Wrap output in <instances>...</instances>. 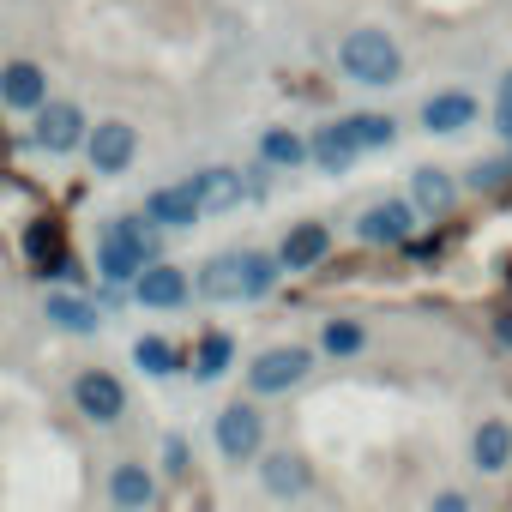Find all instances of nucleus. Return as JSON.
<instances>
[{
    "label": "nucleus",
    "instance_id": "nucleus-17",
    "mask_svg": "<svg viewBox=\"0 0 512 512\" xmlns=\"http://www.w3.org/2000/svg\"><path fill=\"white\" fill-rule=\"evenodd\" d=\"M0 103L37 115V109L49 103V79H43V67H37V61H13L7 73H0Z\"/></svg>",
    "mask_w": 512,
    "mask_h": 512
},
{
    "label": "nucleus",
    "instance_id": "nucleus-16",
    "mask_svg": "<svg viewBox=\"0 0 512 512\" xmlns=\"http://www.w3.org/2000/svg\"><path fill=\"white\" fill-rule=\"evenodd\" d=\"M145 217H151L157 229H193V223L205 217V205H199L193 181H175V187H157V193L145 199Z\"/></svg>",
    "mask_w": 512,
    "mask_h": 512
},
{
    "label": "nucleus",
    "instance_id": "nucleus-14",
    "mask_svg": "<svg viewBox=\"0 0 512 512\" xmlns=\"http://www.w3.org/2000/svg\"><path fill=\"white\" fill-rule=\"evenodd\" d=\"M43 320L55 326V332H73V338H91L97 326H103V308L85 296V290H49L43 296Z\"/></svg>",
    "mask_w": 512,
    "mask_h": 512
},
{
    "label": "nucleus",
    "instance_id": "nucleus-7",
    "mask_svg": "<svg viewBox=\"0 0 512 512\" xmlns=\"http://www.w3.org/2000/svg\"><path fill=\"white\" fill-rule=\"evenodd\" d=\"M253 470H260V488H266L272 500H284V506H290V500H308L314 482H320L314 464H308L296 446H266V458L253 464Z\"/></svg>",
    "mask_w": 512,
    "mask_h": 512
},
{
    "label": "nucleus",
    "instance_id": "nucleus-28",
    "mask_svg": "<svg viewBox=\"0 0 512 512\" xmlns=\"http://www.w3.org/2000/svg\"><path fill=\"white\" fill-rule=\"evenodd\" d=\"M163 512H211L205 482H199V476H193V482H175V488H169V500H163Z\"/></svg>",
    "mask_w": 512,
    "mask_h": 512
},
{
    "label": "nucleus",
    "instance_id": "nucleus-26",
    "mask_svg": "<svg viewBox=\"0 0 512 512\" xmlns=\"http://www.w3.org/2000/svg\"><path fill=\"white\" fill-rule=\"evenodd\" d=\"M344 127H350L356 151H386L398 139V121L392 115H344Z\"/></svg>",
    "mask_w": 512,
    "mask_h": 512
},
{
    "label": "nucleus",
    "instance_id": "nucleus-8",
    "mask_svg": "<svg viewBox=\"0 0 512 512\" xmlns=\"http://www.w3.org/2000/svg\"><path fill=\"white\" fill-rule=\"evenodd\" d=\"M103 500H109L115 512H151V506L163 500V482H157L151 464L121 458V464H109V476H103Z\"/></svg>",
    "mask_w": 512,
    "mask_h": 512
},
{
    "label": "nucleus",
    "instance_id": "nucleus-27",
    "mask_svg": "<svg viewBox=\"0 0 512 512\" xmlns=\"http://www.w3.org/2000/svg\"><path fill=\"white\" fill-rule=\"evenodd\" d=\"M157 464H163L169 488H175V482H193V446H187V434H163V446H157Z\"/></svg>",
    "mask_w": 512,
    "mask_h": 512
},
{
    "label": "nucleus",
    "instance_id": "nucleus-5",
    "mask_svg": "<svg viewBox=\"0 0 512 512\" xmlns=\"http://www.w3.org/2000/svg\"><path fill=\"white\" fill-rule=\"evenodd\" d=\"M338 61H344V79H356V85H398V73H404V55L386 31H350Z\"/></svg>",
    "mask_w": 512,
    "mask_h": 512
},
{
    "label": "nucleus",
    "instance_id": "nucleus-22",
    "mask_svg": "<svg viewBox=\"0 0 512 512\" xmlns=\"http://www.w3.org/2000/svg\"><path fill=\"white\" fill-rule=\"evenodd\" d=\"M229 368H235V338H229V332H217V326H211V332H199V344H193V362H187V374L211 386V380H223Z\"/></svg>",
    "mask_w": 512,
    "mask_h": 512
},
{
    "label": "nucleus",
    "instance_id": "nucleus-6",
    "mask_svg": "<svg viewBox=\"0 0 512 512\" xmlns=\"http://www.w3.org/2000/svg\"><path fill=\"white\" fill-rule=\"evenodd\" d=\"M73 410H79L91 428H115V422H127L133 398H127L121 374H109V368H85V374H73Z\"/></svg>",
    "mask_w": 512,
    "mask_h": 512
},
{
    "label": "nucleus",
    "instance_id": "nucleus-10",
    "mask_svg": "<svg viewBox=\"0 0 512 512\" xmlns=\"http://www.w3.org/2000/svg\"><path fill=\"white\" fill-rule=\"evenodd\" d=\"M470 470L476 476H506L512 470V416H482L470 428Z\"/></svg>",
    "mask_w": 512,
    "mask_h": 512
},
{
    "label": "nucleus",
    "instance_id": "nucleus-13",
    "mask_svg": "<svg viewBox=\"0 0 512 512\" xmlns=\"http://www.w3.org/2000/svg\"><path fill=\"white\" fill-rule=\"evenodd\" d=\"M187 296H193V278L181 272V266H151L139 284H133V302L139 308H157V314H175V308H187Z\"/></svg>",
    "mask_w": 512,
    "mask_h": 512
},
{
    "label": "nucleus",
    "instance_id": "nucleus-29",
    "mask_svg": "<svg viewBox=\"0 0 512 512\" xmlns=\"http://www.w3.org/2000/svg\"><path fill=\"white\" fill-rule=\"evenodd\" d=\"M506 181H512V163H500V157H482V163L470 169V187H476V193H500Z\"/></svg>",
    "mask_w": 512,
    "mask_h": 512
},
{
    "label": "nucleus",
    "instance_id": "nucleus-21",
    "mask_svg": "<svg viewBox=\"0 0 512 512\" xmlns=\"http://www.w3.org/2000/svg\"><path fill=\"white\" fill-rule=\"evenodd\" d=\"M410 205H416V211H428V217H446V211L458 205V181H452L446 169H434V163H428V169H416V175H410Z\"/></svg>",
    "mask_w": 512,
    "mask_h": 512
},
{
    "label": "nucleus",
    "instance_id": "nucleus-15",
    "mask_svg": "<svg viewBox=\"0 0 512 512\" xmlns=\"http://www.w3.org/2000/svg\"><path fill=\"white\" fill-rule=\"evenodd\" d=\"M332 253V229L326 223H290V235L278 241V266L284 272H314Z\"/></svg>",
    "mask_w": 512,
    "mask_h": 512
},
{
    "label": "nucleus",
    "instance_id": "nucleus-31",
    "mask_svg": "<svg viewBox=\"0 0 512 512\" xmlns=\"http://www.w3.org/2000/svg\"><path fill=\"white\" fill-rule=\"evenodd\" d=\"M494 121H500V133L512 139V73H506V85H500V109H494Z\"/></svg>",
    "mask_w": 512,
    "mask_h": 512
},
{
    "label": "nucleus",
    "instance_id": "nucleus-3",
    "mask_svg": "<svg viewBox=\"0 0 512 512\" xmlns=\"http://www.w3.org/2000/svg\"><path fill=\"white\" fill-rule=\"evenodd\" d=\"M211 446L229 470H247L253 458H266V410L253 398H229L217 416H211Z\"/></svg>",
    "mask_w": 512,
    "mask_h": 512
},
{
    "label": "nucleus",
    "instance_id": "nucleus-23",
    "mask_svg": "<svg viewBox=\"0 0 512 512\" xmlns=\"http://www.w3.org/2000/svg\"><path fill=\"white\" fill-rule=\"evenodd\" d=\"M193 356L181 350V344H169V338H157V332H145L139 344H133V368L139 374H151V380H169V374H181Z\"/></svg>",
    "mask_w": 512,
    "mask_h": 512
},
{
    "label": "nucleus",
    "instance_id": "nucleus-11",
    "mask_svg": "<svg viewBox=\"0 0 512 512\" xmlns=\"http://www.w3.org/2000/svg\"><path fill=\"white\" fill-rule=\"evenodd\" d=\"M31 139L43 145V151H73V145H85L91 139V127H85V109L79 103H43L37 109V127H31Z\"/></svg>",
    "mask_w": 512,
    "mask_h": 512
},
{
    "label": "nucleus",
    "instance_id": "nucleus-32",
    "mask_svg": "<svg viewBox=\"0 0 512 512\" xmlns=\"http://www.w3.org/2000/svg\"><path fill=\"white\" fill-rule=\"evenodd\" d=\"M494 338H500V344H512V314H500V320H494Z\"/></svg>",
    "mask_w": 512,
    "mask_h": 512
},
{
    "label": "nucleus",
    "instance_id": "nucleus-25",
    "mask_svg": "<svg viewBox=\"0 0 512 512\" xmlns=\"http://www.w3.org/2000/svg\"><path fill=\"white\" fill-rule=\"evenodd\" d=\"M260 163L266 169H296V163H308V145L296 133H284V127H266L260 133Z\"/></svg>",
    "mask_w": 512,
    "mask_h": 512
},
{
    "label": "nucleus",
    "instance_id": "nucleus-4",
    "mask_svg": "<svg viewBox=\"0 0 512 512\" xmlns=\"http://www.w3.org/2000/svg\"><path fill=\"white\" fill-rule=\"evenodd\" d=\"M308 374H314V350H308V344H266L260 356L247 362V398H253V404L284 398V392H296Z\"/></svg>",
    "mask_w": 512,
    "mask_h": 512
},
{
    "label": "nucleus",
    "instance_id": "nucleus-24",
    "mask_svg": "<svg viewBox=\"0 0 512 512\" xmlns=\"http://www.w3.org/2000/svg\"><path fill=\"white\" fill-rule=\"evenodd\" d=\"M362 350H368V326H362V320L338 314V320H326V326H320V356L350 362V356H362Z\"/></svg>",
    "mask_w": 512,
    "mask_h": 512
},
{
    "label": "nucleus",
    "instance_id": "nucleus-2",
    "mask_svg": "<svg viewBox=\"0 0 512 512\" xmlns=\"http://www.w3.org/2000/svg\"><path fill=\"white\" fill-rule=\"evenodd\" d=\"M151 266H157V223H151L145 211H139V217H109L103 235H97V272H103V284L127 290V284H139Z\"/></svg>",
    "mask_w": 512,
    "mask_h": 512
},
{
    "label": "nucleus",
    "instance_id": "nucleus-12",
    "mask_svg": "<svg viewBox=\"0 0 512 512\" xmlns=\"http://www.w3.org/2000/svg\"><path fill=\"white\" fill-rule=\"evenodd\" d=\"M85 151H91V169L97 175H121L133 163V151H139V133L127 121H97L91 139H85Z\"/></svg>",
    "mask_w": 512,
    "mask_h": 512
},
{
    "label": "nucleus",
    "instance_id": "nucleus-19",
    "mask_svg": "<svg viewBox=\"0 0 512 512\" xmlns=\"http://www.w3.org/2000/svg\"><path fill=\"white\" fill-rule=\"evenodd\" d=\"M187 181H193V193H199L205 217H211V211H235V205L247 199L241 169H199V175H187Z\"/></svg>",
    "mask_w": 512,
    "mask_h": 512
},
{
    "label": "nucleus",
    "instance_id": "nucleus-20",
    "mask_svg": "<svg viewBox=\"0 0 512 512\" xmlns=\"http://www.w3.org/2000/svg\"><path fill=\"white\" fill-rule=\"evenodd\" d=\"M470 121H476V97L470 91H440V97L422 103V127L428 133H464Z\"/></svg>",
    "mask_w": 512,
    "mask_h": 512
},
{
    "label": "nucleus",
    "instance_id": "nucleus-18",
    "mask_svg": "<svg viewBox=\"0 0 512 512\" xmlns=\"http://www.w3.org/2000/svg\"><path fill=\"white\" fill-rule=\"evenodd\" d=\"M356 157H362V151H356V139H350V127H344V121H332V127H314V139H308V163H314V169H326V175H344Z\"/></svg>",
    "mask_w": 512,
    "mask_h": 512
},
{
    "label": "nucleus",
    "instance_id": "nucleus-30",
    "mask_svg": "<svg viewBox=\"0 0 512 512\" xmlns=\"http://www.w3.org/2000/svg\"><path fill=\"white\" fill-rule=\"evenodd\" d=\"M428 512H482V506H476V494H470V488H434Z\"/></svg>",
    "mask_w": 512,
    "mask_h": 512
},
{
    "label": "nucleus",
    "instance_id": "nucleus-1",
    "mask_svg": "<svg viewBox=\"0 0 512 512\" xmlns=\"http://www.w3.org/2000/svg\"><path fill=\"white\" fill-rule=\"evenodd\" d=\"M284 278V266H278V253H260V247H229V253H217V260H205V272H199V296L205 302H260V296H272V284Z\"/></svg>",
    "mask_w": 512,
    "mask_h": 512
},
{
    "label": "nucleus",
    "instance_id": "nucleus-9",
    "mask_svg": "<svg viewBox=\"0 0 512 512\" xmlns=\"http://www.w3.org/2000/svg\"><path fill=\"white\" fill-rule=\"evenodd\" d=\"M416 205L410 199H380V205H368L362 217H356V241L362 247H410V235H416Z\"/></svg>",
    "mask_w": 512,
    "mask_h": 512
}]
</instances>
